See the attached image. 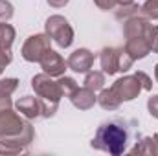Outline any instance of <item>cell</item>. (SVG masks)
<instances>
[{"label":"cell","instance_id":"cell-1","mask_svg":"<svg viewBox=\"0 0 158 156\" xmlns=\"http://www.w3.org/2000/svg\"><path fill=\"white\" fill-rule=\"evenodd\" d=\"M92 147L114 156L121 154L127 147V130L116 121L103 123L92 140Z\"/></svg>","mask_w":158,"mask_h":156},{"label":"cell","instance_id":"cell-2","mask_svg":"<svg viewBox=\"0 0 158 156\" xmlns=\"http://www.w3.org/2000/svg\"><path fill=\"white\" fill-rule=\"evenodd\" d=\"M31 86L35 94L39 96L40 101V114L44 117H50L55 114L59 107V99L63 97V90L57 81H52V76L48 74H39L31 79Z\"/></svg>","mask_w":158,"mask_h":156},{"label":"cell","instance_id":"cell-3","mask_svg":"<svg viewBox=\"0 0 158 156\" xmlns=\"http://www.w3.org/2000/svg\"><path fill=\"white\" fill-rule=\"evenodd\" d=\"M0 138H20L26 145L33 142V127L9 109L0 112Z\"/></svg>","mask_w":158,"mask_h":156},{"label":"cell","instance_id":"cell-4","mask_svg":"<svg viewBox=\"0 0 158 156\" xmlns=\"http://www.w3.org/2000/svg\"><path fill=\"white\" fill-rule=\"evenodd\" d=\"M99 61H101L103 74H107V76H114L118 72H127L134 63V59L125 51V48L123 50L121 48H103Z\"/></svg>","mask_w":158,"mask_h":156},{"label":"cell","instance_id":"cell-5","mask_svg":"<svg viewBox=\"0 0 158 156\" xmlns=\"http://www.w3.org/2000/svg\"><path fill=\"white\" fill-rule=\"evenodd\" d=\"M46 35L55 40L61 48H68L74 42V30L68 20L61 15H53L46 20Z\"/></svg>","mask_w":158,"mask_h":156},{"label":"cell","instance_id":"cell-6","mask_svg":"<svg viewBox=\"0 0 158 156\" xmlns=\"http://www.w3.org/2000/svg\"><path fill=\"white\" fill-rule=\"evenodd\" d=\"M50 44H52V39L46 33L31 35L30 39L24 42V46H22V57L26 61H30V63H39L42 59V55L48 50H52Z\"/></svg>","mask_w":158,"mask_h":156},{"label":"cell","instance_id":"cell-7","mask_svg":"<svg viewBox=\"0 0 158 156\" xmlns=\"http://www.w3.org/2000/svg\"><path fill=\"white\" fill-rule=\"evenodd\" d=\"M110 90L116 94V97L123 103V101H131V99L138 97V94L143 90V86H142L140 79L136 77V76H125V77L118 79L110 86Z\"/></svg>","mask_w":158,"mask_h":156},{"label":"cell","instance_id":"cell-8","mask_svg":"<svg viewBox=\"0 0 158 156\" xmlns=\"http://www.w3.org/2000/svg\"><path fill=\"white\" fill-rule=\"evenodd\" d=\"M39 63H40L42 72L48 74V76H52V77H61V76L64 74L66 66H68V64L64 63V59H63L57 51H53V50H48V51L42 55V59H40Z\"/></svg>","mask_w":158,"mask_h":156},{"label":"cell","instance_id":"cell-9","mask_svg":"<svg viewBox=\"0 0 158 156\" xmlns=\"http://www.w3.org/2000/svg\"><path fill=\"white\" fill-rule=\"evenodd\" d=\"M66 64H68V68H72L74 72L85 74V72H88V70L92 68V64H94V53L88 51L86 48H79V50H76V51L68 57Z\"/></svg>","mask_w":158,"mask_h":156},{"label":"cell","instance_id":"cell-10","mask_svg":"<svg viewBox=\"0 0 158 156\" xmlns=\"http://www.w3.org/2000/svg\"><path fill=\"white\" fill-rule=\"evenodd\" d=\"M70 101L74 103V107L79 109V110H88V109L94 107V103L98 101V97H96V92L90 90L88 86H83V88L77 86V88L72 92Z\"/></svg>","mask_w":158,"mask_h":156},{"label":"cell","instance_id":"cell-11","mask_svg":"<svg viewBox=\"0 0 158 156\" xmlns=\"http://www.w3.org/2000/svg\"><path fill=\"white\" fill-rule=\"evenodd\" d=\"M125 51L136 61V59H143L151 50H149V44L145 37H129L127 44H125Z\"/></svg>","mask_w":158,"mask_h":156},{"label":"cell","instance_id":"cell-12","mask_svg":"<svg viewBox=\"0 0 158 156\" xmlns=\"http://www.w3.org/2000/svg\"><path fill=\"white\" fill-rule=\"evenodd\" d=\"M17 110L22 116H26L28 119L37 117L40 116V101L37 97H33V96H24L22 99L17 101Z\"/></svg>","mask_w":158,"mask_h":156},{"label":"cell","instance_id":"cell-13","mask_svg":"<svg viewBox=\"0 0 158 156\" xmlns=\"http://www.w3.org/2000/svg\"><path fill=\"white\" fill-rule=\"evenodd\" d=\"M26 151V143L20 138H0V154H19Z\"/></svg>","mask_w":158,"mask_h":156},{"label":"cell","instance_id":"cell-14","mask_svg":"<svg viewBox=\"0 0 158 156\" xmlns=\"http://www.w3.org/2000/svg\"><path fill=\"white\" fill-rule=\"evenodd\" d=\"M98 101H99V105H101L105 110H116V109H119V105H121V101L116 97V94H114L110 88H105V90L99 94Z\"/></svg>","mask_w":158,"mask_h":156},{"label":"cell","instance_id":"cell-15","mask_svg":"<svg viewBox=\"0 0 158 156\" xmlns=\"http://www.w3.org/2000/svg\"><path fill=\"white\" fill-rule=\"evenodd\" d=\"M132 154H158V145L155 138H143L140 143H136L131 149Z\"/></svg>","mask_w":158,"mask_h":156},{"label":"cell","instance_id":"cell-16","mask_svg":"<svg viewBox=\"0 0 158 156\" xmlns=\"http://www.w3.org/2000/svg\"><path fill=\"white\" fill-rule=\"evenodd\" d=\"M15 40V28L11 24L0 22V48H11Z\"/></svg>","mask_w":158,"mask_h":156},{"label":"cell","instance_id":"cell-17","mask_svg":"<svg viewBox=\"0 0 158 156\" xmlns=\"http://www.w3.org/2000/svg\"><path fill=\"white\" fill-rule=\"evenodd\" d=\"M105 84V74L103 72H88V76L85 79V86H88L90 90H99Z\"/></svg>","mask_w":158,"mask_h":156},{"label":"cell","instance_id":"cell-18","mask_svg":"<svg viewBox=\"0 0 158 156\" xmlns=\"http://www.w3.org/2000/svg\"><path fill=\"white\" fill-rule=\"evenodd\" d=\"M142 13V7L136 4H129V6H119V9L116 11V18H131V17H138Z\"/></svg>","mask_w":158,"mask_h":156},{"label":"cell","instance_id":"cell-19","mask_svg":"<svg viewBox=\"0 0 158 156\" xmlns=\"http://www.w3.org/2000/svg\"><path fill=\"white\" fill-rule=\"evenodd\" d=\"M19 86V81L15 77L9 79H0V96H6V97H11V94L17 90Z\"/></svg>","mask_w":158,"mask_h":156},{"label":"cell","instance_id":"cell-20","mask_svg":"<svg viewBox=\"0 0 158 156\" xmlns=\"http://www.w3.org/2000/svg\"><path fill=\"white\" fill-rule=\"evenodd\" d=\"M57 83H59V86H61V90H63V96H68V97L72 96V92H74V90L79 86L74 79H72V77H66V76H64V77L61 76Z\"/></svg>","mask_w":158,"mask_h":156},{"label":"cell","instance_id":"cell-21","mask_svg":"<svg viewBox=\"0 0 158 156\" xmlns=\"http://www.w3.org/2000/svg\"><path fill=\"white\" fill-rule=\"evenodd\" d=\"M145 39H147V44H149V50L155 51V53H158V26L149 24Z\"/></svg>","mask_w":158,"mask_h":156},{"label":"cell","instance_id":"cell-22","mask_svg":"<svg viewBox=\"0 0 158 156\" xmlns=\"http://www.w3.org/2000/svg\"><path fill=\"white\" fill-rule=\"evenodd\" d=\"M142 13L147 18H158V0H145L142 6Z\"/></svg>","mask_w":158,"mask_h":156},{"label":"cell","instance_id":"cell-23","mask_svg":"<svg viewBox=\"0 0 158 156\" xmlns=\"http://www.w3.org/2000/svg\"><path fill=\"white\" fill-rule=\"evenodd\" d=\"M13 17V6L7 0H0V20H9Z\"/></svg>","mask_w":158,"mask_h":156},{"label":"cell","instance_id":"cell-24","mask_svg":"<svg viewBox=\"0 0 158 156\" xmlns=\"http://www.w3.org/2000/svg\"><path fill=\"white\" fill-rule=\"evenodd\" d=\"M11 59H13V55H11L9 48H0V74H2L4 68L11 63Z\"/></svg>","mask_w":158,"mask_h":156},{"label":"cell","instance_id":"cell-25","mask_svg":"<svg viewBox=\"0 0 158 156\" xmlns=\"http://www.w3.org/2000/svg\"><path fill=\"white\" fill-rule=\"evenodd\" d=\"M134 76L140 79V83H142L143 90H151V88H153V81H151V77H149L147 74H143V72H136Z\"/></svg>","mask_w":158,"mask_h":156},{"label":"cell","instance_id":"cell-26","mask_svg":"<svg viewBox=\"0 0 158 156\" xmlns=\"http://www.w3.org/2000/svg\"><path fill=\"white\" fill-rule=\"evenodd\" d=\"M147 109H149L151 116L158 117V96H153V97H149V101H147Z\"/></svg>","mask_w":158,"mask_h":156},{"label":"cell","instance_id":"cell-27","mask_svg":"<svg viewBox=\"0 0 158 156\" xmlns=\"http://www.w3.org/2000/svg\"><path fill=\"white\" fill-rule=\"evenodd\" d=\"M94 2L99 9H112L118 4V0H94Z\"/></svg>","mask_w":158,"mask_h":156},{"label":"cell","instance_id":"cell-28","mask_svg":"<svg viewBox=\"0 0 158 156\" xmlns=\"http://www.w3.org/2000/svg\"><path fill=\"white\" fill-rule=\"evenodd\" d=\"M6 109H11V97L0 96V112H2V110H6Z\"/></svg>","mask_w":158,"mask_h":156},{"label":"cell","instance_id":"cell-29","mask_svg":"<svg viewBox=\"0 0 158 156\" xmlns=\"http://www.w3.org/2000/svg\"><path fill=\"white\" fill-rule=\"evenodd\" d=\"M48 4H50L52 7H63V6L68 4V0H48Z\"/></svg>","mask_w":158,"mask_h":156},{"label":"cell","instance_id":"cell-30","mask_svg":"<svg viewBox=\"0 0 158 156\" xmlns=\"http://www.w3.org/2000/svg\"><path fill=\"white\" fill-rule=\"evenodd\" d=\"M119 6H129V4H134V0H118Z\"/></svg>","mask_w":158,"mask_h":156},{"label":"cell","instance_id":"cell-31","mask_svg":"<svg viewBox=\"0 0 158 156\" xmlns=\"http://www.w3.org/2000/svg\"><path fill=\"white\" fill-rule=\"evenodd\" d=\"M155 77H156V81H158V64L155 66Z\"/></svg>","mask_w":158,"mask_h":156},{"label":"cell","instance_id":"cell-32","mask_svg":"<svg viewBox=\"0 0 158 156\" xmlns=\"http://www.w3.org/2000/svg\"><path fill=\"white\" fill-rule=\"evenodd\" d=\"M153 138H155V142H156V145H158V132L155 134V136H153Z\"/></svg>","mask_w":158,"mask_h":156}]
</instances>
